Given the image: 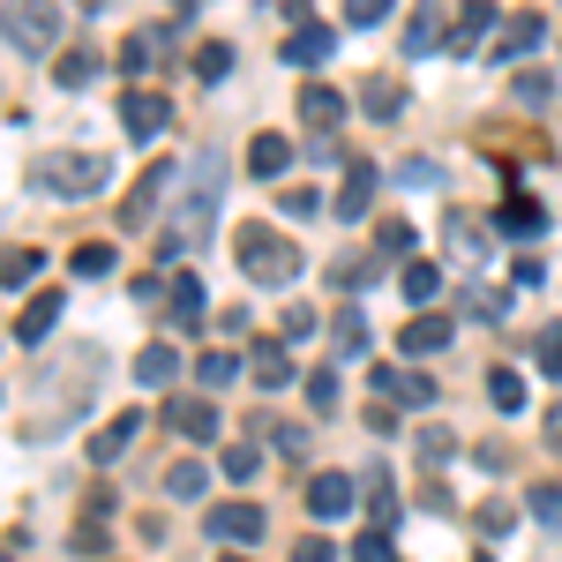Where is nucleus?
<instances>
[{"instance_id": "f257e3e1", "label": "nucleus", "mask_w": 562, "mask_h": 562, "mask_svg": "<svg viewBox=\"0 0 562 562\" xmlns=\"http://www.w3.org/2000/svg\"><path fill=\"white\" fill-rule=\"evenodd\" d=\"M217 195H225V158H217V143H211V150H195V166H188V188H180V211H173V225H166V240H158V262H180L211 233Z\"/></svg>"}, {"instance_id": "f03ea898", "label": "nucleus", "mask_w": 562, "mask_h": 562, "mask_svg": "<svg viewBox=\"0 0 562 562\" xmlns=\"http://www.w3.org/2000/svg\"><path fill=\"white\" fill-rule=\"evenodd\" d=\"M233 248H240V270H248V278H256V285H293V278H301V248H293V240H285V233H270V225H240V233H233Z\"/></svg>"}, {"instance_id": "7ed1b4c3", "label": "nucleus", "mask_w": 562, "mask_h": 562, "mask_svg": "<svg viewBox=\"0 0 562 562\" xmlns=\"http://www.w3.org/2000/svg\"><path fill=\"white\" fill-rule=\"evenodd\" d=\"M105 158L98 150H45V158H31V188H45V195H60V203H76V195H98L105 188Z\"/></svg>"}, {"instance_id": "20e7f679", "label": "nucleus", "mask_w": 562, "mask_h": 562, "mask_svg": "<svg viewBox=\"0 0 562 562\" xmlns=\"http://www.w3.org/2000/svg\"><path fill=\"white\" fill-rule=\"evenodd\" d=\"M203 532H211L217 548H256L262 532H270V510H256V503H211Z\"/></svg>"}, {"instance_id": "39448f33", "label": "nucleus", "mask_w": 562, "mask_h": 562, "mask_svg": "<svg viewBox=\"0 0 562 562\" xmlns=\"http://www.w3.org/2000/svg\"><path fill=\"white\" fill-rule=\"evenodd\" d=\"M166 428L180 435V442H211L225 420H217V397H203V390H173L166 397Z\"/></svg>"}, {"instance_id": "423d86ee", "label": "nucleus", "mask_w": 562, "mask_h": 562, "mask_svg": "<svg viewBox=\"0 0 562 562\" xmlns=\"http://www.w3.org/2000/svg\"><path fill=\"white\" fill-rule=\"evenodd\" d=\"M121 128H128L135 143H158V135L173 128V98H166V90H143V83H135L128 98H121Z\"/></svg>"}, {"instance_id": "0eeeda50", "label": "nucleus", "mask_w": 562, "mask_h": 562, "mask_svg": "<svg viewBox=\"0 0 562 562\" xmlns=\"http://www.w3.org/2000/svg\"><path fill=\"white\" fill-rule=\"evenodd\" d=\"M375 188H383V166H375V158H346V188H338L330 217H338V225H360L368 203H375Z\"/></svg>"}, {"instance_id": "6e6552de", "label": "nucleus", "mask_w": 562, "mask_h": 562, "mask_svg": "<svg viewBox=\"0 0 562 562\" xmlns=\"http://www.w3.org/2000/svg\"><path fill=\"white\" fill-rule=\"evenodd\" d=\"M60 38V8H8V53H53Z\"/></svg>"}, {"instance_id": "1a4fd4ad", "label": "nucleus", "mask_w": 562, "mask_h": 562, "mask_svg": "<svg viewBox=\"0 0 562 562\" xmlns=\"http://www.w3.org/2000/svg\"><path fill=\"white\" fill-rule=\"evenodd\" d=\"M360 510V487H352L346 473H315L307 480V518H323V525H338Z\"/></svg>"}, {"instance_id": "9d476101", "label": "nucleus", "mask_w": 562, "mask_h": 562, "mask_svg": "<svg viewBox=\"0 0 562 562\" xmlns=\"http://www.w3.org/2000/svg\"><path fill=\"white\" fill-rule=\"evenodd\" d=\"M368 383H375V405H435V375L420 368H375Z\"/></svg>"}, {"instance_id": "9b49d317", "label": "nucleus", "mask_w": 562, "mask_h": 562, "mask_svg": "<svg viewBox=\"0 0 562 562\" xmlns=\"http://www.w3.org/2000/svg\"><path fill=\"white\" fill-rule=\"evenodd\" d=\"M166 188H173V158H158L150 173L135 180V195L121 203V225H128V233H143V225H150V211L166 203Z\"/></svg>"}, {"instance_id": "f8f14e48", "label": "nucleus", "mask_w": 562, "mask_h": 562, "mask_svg": "<svg viewBox=\"0 0 562 562\" xmlns=\"http://www.w3.org/2000/svg\"><path fill=\"white\" fill-rule=\"evenodd\" d=\"M450 338H458L450 315H413V323L397 330V352H405V360H428V352H450Z\"/></svg>"}, {"instance_id": "ddd939ff", "label": "nucleus", "mask_w": 562, "mask_h": 562, "mask_svg": "<svg viewBox=\"0 0 562 562\" xmlns=\"http://www.w3.org/2000/svg\"><path fill=\"white\" fill-rule=\"evenodd\" d=\"M166 323L173 330H203V278L195 270H173L166 278Z\"/></svg>"}, {"instance_id": "4468645a", "label": "nucleus", "mask_w": 562, "mask_h": 562, "mask_svg": "<svg viewBox=\"0 0 562 562\" xmlns=\"http://www.w3.org/2000/svg\"><path fill=\"white\" fill-rule=\"evenodd\" d=\"M330 53H338V31H330V23H301L293 38L278 45L285 68H315V60H330Z\"/></svg>"}, {"instance_id": "2eb2a0df", "label": "nucleus", "mask_w": 562, "mask_h": 562, "mask_svg": "<svg viewBox=\"0 0 562 562\" xmlns=\"http://www.w3.org/2000/svg\"><path fill=\"white\" fill-rule=\"evenodd\" d=\"M435 45H450V15L442 8H413L405 15V60H428Z\"/></svg>"}, {"instance_id": "dca6fc26", "label": "nucleus", "mask_w": 562, "mask_h": 562, "mask_svg": "<svg viewBox=\"0 0 562 562\" xmlns=\"http://www.w3.org/2000/svg\"><path fill=\"white\" fill-rule=\"evenodd\" d=\"M495 233H503V240H540V233H548V211H540L532 195H503V211H495Z\"/></svg>"}, {"instance_id": "f3484780", "label": "nucleus", "mask_w": 562, "mask_h": 562, "mask_svg": "<svg viewBox=\"0 0 562 562\" xmlns=\"http://www.w3.org/2000/svg\"><path fill=\"white\" fill-rule=\"evenodd\" d=\"M301 121L330 135L338 121H346V90H338V83H301Z\"/></svg>"}, {"instance_id": "a211bd4d", "label": "nucleus", "mask_w": 562, "mask_h": 562, "mask_svg": "<svg viewBox=\"0 0 562 562\" xmlns=\"http://www.w3.org/2000/svg\"><path fill=\"white\" fill-rule=\"evenodd\" d=\"M540 38H548V15H510V23L495 31V60L510 68V60H525V53H532Z\"/></svg>"}, {"instance_id": "6ab92c4d", "label": "nucleus", "mask_w": 562, "mask_h": 562, "mask_svg": "<svg viewBox=\"0 0 562 562\" xmlns=\"http://www.w3.org/2000/svg\"><path fill=\"white\" fill-rule=\"evenodd\" d=\"M248 375H256L262 390H293V375H301V368H293V352L278 346V338H262V346L248 352Z\"/></svg>"}, {"instance_id": "aec40b11", "label": "nucleus", "mask_w": 562, "mask_h": 562, "mask_svg": "<svg viewBox=\"0 0 562 562\" xmlns=\"http://www.w3.org/2000/svg\"><path fill=\"white\" fill-rule=\"evenodd\" d=\"M135 435H143V413H113V420H105V428L90 435V465H113V458H121V450H128Z\"/></svg>"}, {"instance_id": "412c9836", "label": "nucleus", "mask_w": 562, "mask_h": 562, "mask_svg": "<svg viewBox=\"0 0 562 562\" xmlns=\"http://www.w3.org/2000/svg\"><path fill=\"white\" fill-rule=\"evenodd\" d=\"M53 323H60V293H38V301L15 315V346H45V338H53Z\"/></svg>"}, {"instance_id": "4be33fe9", "label": "nucleus", "mask_w": 562, "mask_h": 562, "mask_svg": "<svg viewBox=\"0 0 562 562\" xmlns=\"http://www.w3.org/2000/svg\"><path fill=\"white\" fill-rule=\"evenodd\" d=\"M285 166H293V143H285V135H270V128H262L256 143H248V173H256V180H278Z\"/></svg>"}, {"instance_id": "5701e85b", "label": "nucleus", "mask_w": 562, "mask_h": 562, "mask_svg": "<svg viewBox=\"0 0 562 562\" xmlns=\"http://www.w3.org/2000/svg\"><path fill=\"white\" fill-rule=\"evenodd\" d=\"M442 233H450V248H458L465 262H487V256H495V248H487V225H480V217H465V211L442 217Z\"/></svg>"}, {"instance_id": "b1692460", "label": "nucleus", "mask_w": 562, "mask_h": 562, "mask_svg": "<svg viewBox=\"0 0 562 562\" xmlns=\"http://www.w3.org/2000/svg\"><path fill=\"white\" fill-rule=\"evenodd\" d=\"M173 375H180V352L173 346H143V352H135V383H143V390H173Z\"/></svg>"}, {"instance_id": "393cba45", "label": "nucleus", "mask_w": 562, "mask_h": 562, "mask_svg": "<svg viewBox=\"0 0 562 562\" xmlns=\"http://www.w3.org/2000/svg\"><path fill=\"white\" fill-rule=\"evenodd\" d=\"M383 270H390V262L375 256V248H368V256H338V262H330V285H338V293H360V285H375Z\"/></svg>"}, {"instance_id": "a878e982", "label": "nucleus", "mask_w": 562, "mask_h": 562, "mask_svg": "<svg viewBox=\"0 0 562 562\" xmlns=\"http://www.w3.org/2000/svg\"><path fill=\"white\" fill-rule=\"evenodd\" d=\"M360 105H368V121H397V113H405V83L368 76V83H360Z\"/></svg>"}, {"instance_id": "bb28decb", "label": "nucleus", "mask_w": 562, "mask_h": 562, "mask_svg": "<svg viewBox=\"0 0 562 562\" xmlns=\"http://www.w3.org/2000/svg\"><path fill=\"white\" fill-rule=\"evenodd\" d=\"M233 375H248V360H233V352H203V360H195V390H203V397H217Z\"/></svg>"}, {"instance_id": "cd10ccee", "label": "nucleus", "mask_w": 562, "mask_h": 562, "mask_svg": "<svg viewBox=\"0 0 562 562\" xmlns=\"http://www.w3.org/2000/svg\"><path fill=\"white\" fill-rule=\"evenodd\" d=\"M510 98H518L525 113H540V105H555V76L548 68H518L510 76Z\"/></svg>"}, {"instance_id": "c85d7f7f", "label": "nucleus", "mask_w": 562, "mask_h": 562, "mask_svg": "<svg viewBox=\"0 0 562 562\" xmlns=\"http://www.w3.org/2000/svg\"><path fill=\"white\" fill-rule=\"evenodd\" d=\"M330 352H338V360H360V352H368V315H360V307H338V330H330Z\"/></svg>"}, {"instance_id": "c756f323", "label": "nucleus", "mask_w": 562, "mask_h": 562, "mask_svg": "<svg viewBox=\"0 0 562 562\" xmlns=\"http://www.w3.org/2000/svg\"><path fill=\"white\" fill-rule=\"evenodd\" d=\"M487 31H495V8H487V0H473V8L458 15V31H450V53H473Z\"/></svg>"}, {"instance_id": "7c9ffc66", "label": "nucleus", "mask_w": 562, "mask_h": 562, "mask_svg": "<svg viewBox=\"0 0 562 562\" xmlns=\"http://www.w3.org/2000/svg\"><path fill=\"white\" fill-rule=\"evenodd\" d=\"M256 428L270 435V442H278V450H285V458H307V450H315V435H307L301 420H270V413H262Z\"/></svg>"}, {"instance_id": "2f4dec72", "label": "nucleus", "mask_w": 562, "mask_h": 562, "mask_svg": "<svg viewBox=\"0 0 562 562\" xmlns=\"http://www.w3.org/2000/svg\"><path fill=\"white\" fill-rule=\"evenodd\" d=\"M166 495H173V503H203V495H211V473L188 458V465H173V473H166Z\"/></svg>"}, {"instance_id": "473e14b6", "label": "nucleus", "mask_w": 562, "mask_h": 562, "mask_svg": "<svg viewBox=\"0 0 562 562\" xmlns=\"http://www.w3.org/2000/svg\"><path fill=\"white\" fill-rule=\"evenodd\" d=\"M113 262H121V256H113L105 240H83V248L68 256V270H76V278H83V285H90V278H113Z\"/></svg>"}, {"instance_id": "72a5a7b5", "label": "nucleus", "mask_w": 562, "mask_h": 562, "mask_svg": "<svg viewBox=\"0 0 562 562\" xmlns=\"http://www.w3.org/2000/svg\"><path fill=\"white\" fill-rule=\"evenodd\" d=\"M45 270V248H8V262H0V278H8V293H23L31 278Z\"/></svg>"}, {"instance_id": "f704fd0d", "label": "nucleus", "mask_w": 562, "mask_h": 562, "mask_svg": "<svg viewBox=\"0 0 562 562\" xmlns=\"http://www.w3.org/2000/svg\"><path fill=\"white\" fill-rule=\"evenodd\" d=\"M435 293H442V270H435V262H405V301L428 307Z\"/></svg>"}, {"instance_id": "c9c22d12", "label": "nucleus", "mask_w": 562, "mask_h": 562, "mask_svg": "<svg viewBox=\"0 0 562 562\" xmlns=\"http://www.w3.org/2000/svg\"><path fill=\"white\" fill-rule=\"evenodd\" d=\"M195 76H203V83H225V76H233V45H225V38L195 45Z\"/></svg>"}, {"instance_id": "e433bc0d", "label": "nucleus", "mask_w": 562, "mask_h": 562, "mask_svg": "<svg viewBox=\"0 0 562 562\" xmlns=\"http://www.w3.org/2000/svg\"><path fill=\"white\" fill-rule=\"evenodd\" d=\"M53 76H60V90H83L90 76H98V53H90V45H76V53H60V68H53Z\"/></svg>"}, {"instance_id": "4c0bfd02", "label": "nucleus", "mask_w": 562, "mask_h": 562, "mask_svg": "<svg viewBox=\"0 0 562 562\" xmlns=\"http://www.w3.org/2000/svg\"><path fill=\"white\" fill-rule=\"evenodd\" d=\"M487 397H495V413H525V375L495 368V375H487Z\"/></svg>"}, {"instance_id": "58836bf2", "label": "nucleus", "mask_w": 562, "mask_h": 562, "mask_svg": "<svg viewBox=\"0 0 562 562\" xmlns=\"http://www.w3.org/2000/svg\"><path fill=\"white\" fill-rule=\"evenodd\" d=\"M532 360H540V375H555V383H562V323H540V338H532Z\"/></svg>"}, {"instance_id": "ea45409f", "label": "nucleus", "mask_w": 562, "mask_h": 562, "mask_svg": "<svg viewBox=\"0 0 562 562\" xmlns=\"http://www.w3.org/2000/svg\"><path fill=\"white\" fill-rule=\"evenodd\" d=\"M525 503H532V518L548 525V532H562V487H555V480H540V487H532Z\"/></svg>"}, {"instance_id": "a19ab883", "label": "nucleus", "mask_w": 562, "mask_h": 562, "mask_svg": "<svg viewBox=\"0 0 562 562\" xmlns=\"http://www.w3.org/2000/svg\"><path fill=\"white\" fill-rule=\"evenodd\" d=\"M375 256H383V262H397V256H413V225H405V217H390L383 233H375Z\"/></svg>"}, {"instance_id": "79ce46f5", "label": "nucleus", "mask_w": 562, "mask_h": 562, "mask_svg": "<svg viewBox=\"0 0 562 562\" xmlns=\"http://www.w3.org/2000/svg\"><path fill=\"white\" fill-rule=\"evenodd\" d=\"M368 518L383 525V532H397V495H390V487H383V473L368 480Z\"/></svg>"}, {"instance_id": "37998d69", "label": "nucleus", "mask_w": 562, "mask_h": 562, "mask_svg": "<svg viewBox=\"0 0 562 562\" xmlns=\"http://www.w3.org/2000/svg\"><path fill=\"white\" fill-rule=\"evenodd\" d=\"M307 405H315V413H338V368H315V375H307Z\"/></svg>"}, {"instance_id": "c03bdc74", "label": "nucleus", "mask_w": 562, "mask_h": 562, "mask_svg": "<svg viewBox=\"0 0 562 562\" xmlns=\"http://www.w3.org/2000/svg\"><path fill=\"white\" fill-rule=\"evenodd\" d=\"M256 465H262L256 442H225V480H256Z\"/></svg>"}, {"instance_id": "a18cd8bd", "label": "nucleus", "mask_w": 562, "mask_h": 562, "mask_svg": "<svg viewBox=\"0 0 562 562\" xmlns=\"http://www.w3.org/2000/svg\"><path fill=\"white\" fill-rule=\"evenodd\" d=\"M352 562H390V532L383 525H368V532L352 540Z\"/></svg>"}, {"instance_id": "49530a36", "label": "nucleus", "mask_w": 562, "mask_h": 562, "mask_svg": "<svg viewBox=\"0 0 562 562\" xmlns=\"http://www.w3.org/2000/svg\"><path fill=\"white\" fill-rule=\"evenodd\" d=\"M397 180H405V188H442V166H435V158H405Z\"/></svg>"}, {"instance_id": "de8ad7c7", "label": "nucleus", "mask_w": 562, "mask_h": 562, "mask_svg": "<svg viewBox=\"0 0 562 562\" xmlns=\"http://www.w3.org/2000/svg\"><path fill=\"white\" fill-rule=\"evenodd\" d=\"M420 458H428V465H442V458H458V435H442V428H420Z\"/></svg>"}, {"instance_id": "09e8293b", "label": "nucleus", "mask_w": 562, "mask_h": 562, "mask_svg": "<svg viewBox=\"0 0 562 562\" xmlns=\"http://www.w3.org/2000/svg\"><path fill=\"white\" fill-rule=\"evenodd\" d=\"M503 293H465V315H480V323H503Z\"/></svg>"}, {"instance_id": "8fccbe9b", "label": "nucleus", "mask_w": 562, "mask_h": 562, "mask_svg": "<svg viewBox=\"0 0 562 562\" xmlns=\"http://www.w3.org/2000/svg\"><path fill=\"white\" fill-rule=\"evenodd\" d=\"M383 15H390L383 0H352V8H346V23H352V31H375V23H383Z\"/></svg>"}, {"instance_id": "3c124183", "label": "nucleus", "mask_w": 562, "mask_h": 562, "mask_svg": "<svg viewBox=\"0 0 562 562\" xmlns=\"http://www.w3.org/2000/svg\"><path fill=\"white\" fill-rule=\"evenodd\" d=\"M480 532L503 540V532H510V503H487V510H480Z\"/></svg>"}, {"instance_id": "603ef678", "label": "nucleus", "mask_w": 562, "mask_h": 562, "mask_svg": "<svg viewBox=\"0 0 562 562\" xmlns=\"http://www.w3.org/2000/svg\"><path fill=\"white\" fill-rule=\"evenodd\" d=\"M323 203H315V188H285V217H315Z\"/></svg>"}, {"instance_id": "864d4df0", "label": "nucleus", "mask_w": 562, "mask_h": 562, "mask_svg": "<svg viewBox=\"0 0 562 562\" xmlns=\"http://www.w3.org/2000/svg\"><path fill=\"white\" fill-rule=\"evenodd\" d=\"M293 562H338V548H330V540H301V548H293Z\"/></svg>"}, {"instance_id": "5fc2aeb1", "label": "nucleus", "mask_w": 562, "mask_h": 562, "mask_svg": "<svg viewBox=\"0 0 562 562\" xmlns=\"http://www.w3.org/2000/svg\"><path fill=\"white\" fill-rule=\"evenodd\" d=\"M315 330V307H285V338H307Z\"/></svg>"}, {"instance_id": "6e6d98bb", "label": "nucleus", "mask_w": 562, "mask_h": 562, "mask_svg": "<svg viewBox=\"0 0 562 562\" xmlns=\"http://www.w3.org/2000/svg\"><path fill=\"white\" fill-rule=\"evenodd\" d=\"M473 562H495V555H487V548H480V555H473Z\"/></svg>"}, {"instance_id": "4d7b16f0", "label": "nucleus", "mask_w": 562, "mask_h": 562, "mask_svg": "<svg viewBox=\"0 0 562 562\" xmlns=\"http://www.w3.org/2000/svg\"><path fill=\"white\" fill-rule=\"evenodd\" d=\"M225 562H240V555H225Z\"/></svg>"}]
</instances>
